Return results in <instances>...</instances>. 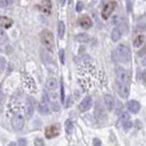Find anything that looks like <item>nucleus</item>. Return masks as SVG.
I'll use <instances>...</instances> for the list:
<instances>
[{"instance_id": "f257e3e1", "label": "nucleus", "mask_w": 146, "mask_h": 146, "mask_svg": "<svg viewBox=\"0 0 146 146\" xmlns=\"http://www.w3.org/2000/svg\"><path fill=\"white\" fill-rule=\"evenodd\" d=\"M113 60L121 63H129L131 60V52L130 49L125 45H119L116 48V50L112 54Z\"/></svg>"}, {"instance_id": "f03ea898", "label": "nucleus", "mask_w": 146, "mask_h": 146, "mask_svg": "<svg viewBox=\"0 0 146 146\" xmlns=\"http://www.w3.org/2000/svg\"><path fill=\"white\" fill-rule=\"evenodd\" d=\"M40 42L45 46V48L49 51H54L55 48V39L52 33L48 30H44L40 33Z\"/></svg>"}, {"instance_id": "7ed1b4c3", "label": "nucleus", "mask_w": 146, "mask_h": 146, "mask_svg": "<svg viewBox=\"0 0 146 146\" xmlns=\"http://www.w3.org/2000/svg\"><path fill=\"white\" fill-rule=\"evenodd\" d=\"M117 74V81L122 82V83H125V84H130L131 83V75L130 73L121 68H118L116 71Z\"/></svg>"}, {"instance_id": "20e7f679", "label": "nucleus", "mask_w": 146, "mask_h": 146, "mask_svg": "<svg viewBox=\"0 0 146 146\" xmlns=\"http://www.w3.org/2000/svg\"><path fill=\"white\" fill-rule=\"evenodd\" d=\"M116 87H117V91H118V94L122 98L129 97V94H130V84H125V83H122V82L117 81Z\"/></svg>"}, {"instance_id": "39448f33", "label": "nucleus", "mask_w": 146, "mask_h": 146, "mask_svg": "<svg viewBox=\"0 0 146 146\" xmlns=\"http://www.w3.org/2000/svg\"><path fill=\"white\" fill-rule=\"evenodd\" d=\"M11 125H12L13 130L15 131H20L24 127V117L22 115H15L12 117L11 119Z\"/></svg>"}, {"instance_id": "423d86ee", "label": "nucleus", "mask_w": 146, "mask_h": 146, "mask_svg": "<svg viewBox=\"0 0 146 146\" xmlns=\"http://www.w3.org/2000/svg\"><path fill=\"white\" fill-rule=\"evenodd\" d=\"M115 8H116V2L115 1H109L108 3H106L104 9L102 10V18L104 20H107L111 15V13L113 12Z\"/></svg>"}, {"instance_id": "0eeeda50", "label": "nucleus", "mask_w": 146, "mask_h": 146, "mask_svg": "<svg viewBox=\"0 0 146 146\" xmlns=\"http://www.w3.org/2000/svg\"><path fill=\"white\" fill-rule=\"evenodd\" d=\"M60 133V127H59V124H54V125H50L48 128L46 129V137L47 139H52V137H56V136H58Z\"/></svg>"}, {"instance_id": "6e6552de", "label": "nucleus", "mask_w": 146, "mask_h": 146, "mask_svg": "<svg viewBox=\"0 0 146 146\" xmlns=\"http://www.w3.org/2000/svg\"><path fill=\"white\" fill-rule=\"evenodd\" d=\"M92 105H93V99H92V97L86 96V97L81 102V104H80L79 110L81 112H85V111H87L90 108H92Z\"/></svg>"}, {"instance_id": "1a4fd4ad", "label": "nucleus", "mask_w": 146, "mask_h": 146, "mask_svg": "<svg viewBox=\"0 0 146 146\" xmlns=\"http://www.w3.org/2000/svg\"><path fill=\"white\" fill-rule=\"evenodd\" d=\"M34 108H35V105L33 102V98L29 97L26 100V109H25V113H26V118L31 119L33 113H34Z\"/></svg>"}, {"instance_id": "9d476101", "label": "nucleus", "mask_w": 146, "mask_h": 146, "mask_svg": "<svg viewBox=\"0 0 146 146\" xmlns=\"http://www.w3.org/2000/svg\"><path fill=\"white\" fill-rule=\"evenodd\" d=\"M79 23H80V25H81L83 29H85V30H88V29H91L92 26H93V21H92V19L90 18V17H87V15L81 17L79 20Z\"/></svg>"}, {"instance_id": "9b49d317", "label": "nucleus", "mask_w": 146, "mask_h": 146, "mask_svg": "<svg viewBox=\"0 0 146 146\" xmlns=\"http://www.w3.org/2000/svg\"><path fill=\"white\" fill-rule=\"evenodd\" d=\"M127 107H128L129 111H131L132 113H137L141 109V105L139 102H136V100H130L127 105Z\"/></svg>"}, {"instance_id": "f8f14e48", "label": "nucleus", "mask_w": 146, "mask_h": 146, "mask_svg": "<svg viewBox=\"0 0 146 146\" xmlns=\"http://www.w3.org/2000/svg\"><path fill=\"white\" fill-rule=\"evenodd\" d=\"M104 102H105V106L108 110L113 109V106H115V99L111 95H105L104 96Z\"/></svg>"}, {"instance_id": "ddd939ff", "label": "nucleus", "mask_w": 146, "mask_h": 146, "mask_svg": "<svg viewBox=\"0 0 146 146\" xmlns=\"http://www.w3.org/2000/svg\"><path fill=\"white\" fill-rule=\"evenodd\" d=\"M13 24V21L7 17H0V27L2 29H10Z\"/></svg>"}, {"instance_id": "4468645a", "label": "nucleus", "mask_w": 146, "mask_h": 146, "mask_svg": "<svg viewBox=\"0 0 146 146\" xmlns=\"http://www.w3.org/2000/svg\"><path fill=\"white\" fill-rule=\"evenodd\" d=\"M95 116H96V118H97L98 120H104V119H106V113H105L103 107H102V105L99 103L97 104V107L95 108Z\"/></svg>"}, {"instance_id": "2eb2a0df", "label": "nucleus", "mask_w": 146, "mask_h": 146, "mask_svg": "<svg viewBox=\"0 0 146 146\" xmlns=\"http://www.w3.org/2000/svg\"><path fill=\"white\" fill-rule=\"evenodd\" d=\"M57 86H58V82H57V80L55 78H51V79L47 80V82H46V88L47 90L55 91L56 88H57Z\"/></svg>"}, {"instance_id": "dca6fc26", "label": "nucleus", "mask_w": 146, "mask_h": 146, "mask_svg": "<svg viewBox=\"0 0 146 146\" xmlns=\"http://www.w3.org/2000/svg\"><path fill=\"white\" fill-rule=\"evenodd\" d=\"M38 111H39V113H42V115H48L49 112H50L49 106L47 105L46 102H43V103H40L38 105Z\"/></svg>"}, {"instance_id": "f3484780", "label": "nucleus", "mask_w": 146, "mask_h": 146, "mask_svg": "<svg viewBox=\"0 0 146 146\" xmlns=\"http://www.w3.org/2000/svg\"><path fill=\"white\" fill-rule=\"evenodd\" d=\"M121 35H122V32L120 31V29L119 27H115L112 30V32H111V39L113 42H118L121 38Z\"/></svg>"}, {"instance_id": "a211bd4d", "label": "nucleus", "mask_w": 146, "mask_h": 146, "mask_svg": "<svg viewBox=\"0 0 146 146\" xmlns=\"http://www.w3.org/2000/svg\"><path fill=\"white\" fill-rule=\"evenodd\" d=\"M144 42H145V37H144V35H137L133 40L134 47H141V46L144 44Z\"/></svg>"}, {"instance_id": "6ab92c4d", "label": "nucleus", "mask_w": 146, "mask_h": 146, "mask_svg": "<svg viewBox=\"0 0 146 146\" xmlns=\"http://www.w3.org/2000/svg\"><path fill=\"white\" fill-rule=\"evenodd\" d=\"M64 33H66V25L62 21H59V23H58V36H59V38H63Z\"/></svg>"}, {"instance_id": "aec40b11", "label": "nucleus", "mask_w": 146, "mask_h": 146, "mask_svg": "<svg viewBox=\"0 0 146 146\" xmlns=\"http://www.w3.org/2000/svg\"><path fill=\"white\" fill-rule=\"evenodd\" d=\"M137 29L139 30H145L146 29V13L139 19V21H137Z\"/></svg>"}, {"instance_id": "412c9836", "label": "nucleus", "mask_w": 146, "mask_h": 146, "mask_svg": "<svg viewBox=\"0 0 146 146\" xmlns=\"http://www.w3.org/2000/svg\"><path fill=\"white\" fill-rule=\"evenodd\" d=\"M75 38H76V40H79L80 43H87V42L90 40V36H88L87 34H85V33L79 34Z\"/></svg>"}, {"instance_id": "4be33fe9", "label": "nucleus", "mask_w": 146, "mask_h": 146, "mask_svg": "<svg viewBox=\"0 0 146 146\" xmlns=\"http://www.w3.org/2000/svg\"><path fill=\"white\" fill-rule=\"evenodd\" d=\"M8 42V35L2 29H0V45H3Z\"/></svg>"}, {"instance_id": "5701e85b", "label": "nucleus", "mask_w": 146, "mask_h": 146, "mask_svg": "<svg viewBox=\"0 0 146 146\" xmlns=\"http://www.w3.org/2000/svg\"><path fill=\"white\" fill-rule=\"evenodd\" d=\"M72 131H73V122L69 119V120L66 121V132L70 135V134L72 133Z\"/></svg>"}, {"instance_id": "b1692460", "label": "nucleus", "mask_w": 146, "mask_h": 146, "mask_svg": "<svg viewBox=\"0 0 146 146\" xmlns=\"http://www.w3.org/2000/svg\"><path fill=\"white\" fill-rule=\"evenodd\" d=\"M43 10L45 12L49 13L50 12V8H51V5H50V0H43Z\"/></svg>"}, {"instance_id": "393cba45", "label": "nucleus", "mask_w": 146, "mask_h": 146, "mask_svg": "<svg viewBox=\"0 0 146 146\" xmlns=\"http://www.w3.org/2000/svg\"><path fill=\"white\" fill-rule=\"evenodd\" d=\"M6 64H7V61L3 57H0V73H2L5 71L6 69Z\"/></svg>"}, {"instance_id": "a878e982", "label": "nucleus", "mask_w": 146, "mask_h": 146, "mask_svg": "<svg viewBox=\"0 0 146 146\" xmlns=\"http://www.w3.org/2000/svg\"><path fill=\"white\" fill-rule=\"evenodd\" d=\"M60 95H61V103H64V85H63V82H62V80H61L60 82Z\"/></svg>"}, {"instance_id": "bb28decb", "label": "nucleus", "mask_w": 146, "mask_h": 146, "mask_svg": "<svg viewBox=\"0 0 146 146\" xmlns=\"http://www.w3.org/2000/svg\"><path fill=\"white\" fill-rule=\"evenodd\" d=\"M83 7H84L83 2H82V1H78V2H76V7H75L76 12H81V11L83 10Z\"/></svg>"}, {"instance_id": "cd10ccee", "label": "nucleus", "mask_w": 146, "mask_h": 146, "mask_svg": "<svg viewBox=\"0 0 146 146\" xmlns=\"http://www.w3.org/2000/svg\"><path fill=\"white\" fill-rule=\"evenodd\" d=\"M34 144H35V146H45L44 145V141L42 140V139H35V141H34Z\"/></svg>"}, {"instance_id": "c85d7f7f", "label": "nucleus", "mask_w": 146, "mask_h": 146, "mask_svg": "<svg viewBox=\"0 0 146 146\" xmlns=\"http://www.w3.org/2000/svg\"><path fill=\"white\" fill-rule=\"evenodd\" d=\"M129 118H130V116H129L128 112H123V113L121 115V118H120V120H121V121H123V122L128 121Z\"/></svg>"}, {"instance_id": "c756f323", "label": "nucleus", "mask_w": 146, "mask_h": 146, "mask_svg": "<svg viewBox=\"0 0 146 146\" xmlns=\"http://www.w3.org/2000/svg\"><path fill=\"white\" fill-rule=\"evenodd\" d=\"M59 58H60L61 63L63 64L64 63V50L63 49H61L60 51H59Z\"/></svg>"}, {"instance_id": "7c9ffc66", "label": "nucleus", "mask_w": 146, "mask_h": 146, "mask_svg": "<svg viewBox=\"0 0 146 146\" xmlns=\"http://www.w3.org/2000/svg\"><path fill=\"white\" fill-rule=\"evenodd\" d=\"M9 6V0H0V8H7Z\"/></svg>"}, {"instance_id": "2f4dec72", "label": "nucleus", "mask_w": 146, "mask_h": 146, "mask_svg": "<svg viewBox=\"0 0 146 146\" xmlns=\"http://www.w3.org/2000/svg\"><path fill=\"white\" fill-rule=\"evenodd\" d=\"M93 143H94V146H102V141L99 139H94Z\"/></svg>"}, {"instance_id": "473e14b6", "label": "nucleus", "mask_w": 146, "mask_h": 146, "mask_svg": "<svg viewBox=\"0 0 146 146\" xmlns=\"http://www.w3.org/2000/svg\"><path fill=\"white\" fill-rule=\"evenodd\" d=\"M26 143H27V142H26L25 139H20V140H19V145L20 146H26Z\"/></svg>"}, {"instance_id": "72a5a7b5", "label": "nucleus", "mask_w": 146, "mask_h": 146, "mask_svg": "<svg viewBox=\"0 0 146 146\" xmlns=\"http://www.w3.org/2000/svg\"><path fill=\"white\" fill-rule=\"evenodd\" d=\"M132 125H133V124H132V122H125V123H124V125H123V128L124 129H127V130H128V129H131L132 128Z\"/></svg>"}, {"instance_id": "f704fd0d", "label": "nucleus", "mask_w": 146, "mask_h": 146, "mask_svg": "<svg viewBox=\"0 0 146 146\" xmlns=\"http://www.w3.org/2000/svg\"><path fill=\"white\" fill-rule=\"evenodd\" d=\"M145 55H146V46L139 52V56H140V57H143V56H145Z\"/></svg>"}, {"instance_id": "c9c22d12", "label": "nucleus", "mask_w": 146, "mask_h": 146, "mask_svg": "<svg viewBox=\"0 0 146 146\" xmlns=\"http://www.w3.org/2000/svg\"><path fill=\"white\" fill-rule=\"evenodd\" d=\"M127 3H128V12H130V11L132 10V9H131V0H128Z\"/></svg>"}, {"instance_id": "e433bc0d", "label": "nucleus", "mask_w": 146, "mask_h": 146, "mask_svg": "<svg viewBox=\"0 0 146 146\" xmlns=\"http://www.w3.org/2000/svg\"><path fill=\"white\" fill-rule=\"evenodd\" d=\"M64 1H66V0H60V3H61V6H63V5H64Z\"/></svg>"}, {"instance_id": "4c0bfd02", "label": "nucleus", "mask_w": 146, "mask_h": 146, "mask_svg": "<svg viewBox=\"0 0 146 146\" xmlns=\"http://www.w3.org/2000/svg\"><path fill=\"white\" fill-rule=\"evenodd\" d=\"M143 64H146V58L144 59V61H143Z\"/></svg>"}, {"instance_id": "58836bf2", "label": "nucleus", "mask_w": 146, "mask_h": 146, "mask_svg": "<svg viewBox=\"0 0 146 146\" xmlns=\"http://www.w3.org/2000/svg\"><path fill=\"white\" fill-rule=\"evenodd\" d=\"M14 145H15V144H14V143H11V145H10V146H14Z\"/></svg>"}, {"instance_id": "ea45409f", "label": "nucleus", "mask_w": 146, "mask_h": 146, "mask_svg": "<svg viewBox=\"0 0 146 146\" xmlns=\"http://www.w3.org/2000/svg\"><path fill=\"white\" fill-rule=\"evenodd\" d=\"M145 1H146V0H145Z\"/></svg>"}]
</instances>
